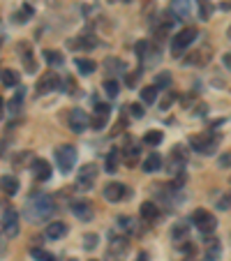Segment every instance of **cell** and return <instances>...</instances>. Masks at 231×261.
<instances>
[{"label": "cell", "instance_id": "cell-1", "mask_svg": "<svg viewBox=\"0 0 231 261\" xmlns=\"http://www.w3.org/2000/svg\"><path fill=\"white\" fill-rule=\"evenodd\" d=\"M23 213L31 222H44L55 213V206H53V201H51V196L42 194V192H35V194L28 196Z\"/></svg>", "mask_w": 231, "mask_h": 261}, {"label": "cell", "instance_id": "cell-2", "mask_svg": "<svg viewBox=\"0 0 231 261\" xmlns=\"http://www.w3.org/2000/svg\"><path fill=\"white\" fill-rule=\"evenodd\" d=\"M199 37V31H196L194 25H187V28H183V31L176 33V37H174V42H171V53L174 55H181L183 51L187 49V46L192 44V42Z\"/></svg>", "mask_w": 231, "mask_h": 261}, {"label": "cell", "instance_id": "cell-3", "mask_svg": "<svg viewBox=\"0 0 231 261\" xmlns=\"http://www.w3.org/2000/svg\"><path fill=\"white\" fill-rule=\"evenodd\" d=\"M190 146L194 148L196 153H201V155H211V153H215L217 146H220V136L194 134V136H190Z\"/></svg>", "mask_w": 231, "mask_h": 261}, {"label": "cell", "instance_id": "cell-4", "mask_svg": "<svg viewBox=\"0 0 231 261\" xmlns=\"http://www.w3.org/2000/svg\"><path fill=\"white\" fill-rule=\"evenodd\" d=\"M55 162H58V169L63 173H70L72 169L76 166V151L74 146H61L55 151Z\"/></svg>", "mask_w": 231, "mask_h": 261}, {"label": "cell", "instance_id": "cell-5", "mask_svg": "<svg viewBox=\"0 0 231 261\" xmlns=\"http://www.w3.org/2000/svg\"><path fill=\"white\" fill-rule=\"evenodd\" d=\"M97 173H100V169H97L95 164H83L79 171V176H76V187L83 192L93 190V187H95V181H97Z\"/></svg>", "mask_w": 231, "mask_h": 261}, {"label": "cell", "instance_id": "cell-6", "mask_svg": "<svg viewBox=\"0 0 231 261\" xmlns=\"http://www.w3.org/2000/svg\"><path fill=\"white\" fill-rule=\"evenodd\" d=\"M192 222H194V226L201 231V234H213L215 231V226H217V220L213 217V213H208V211H204V208H199V211H194L192 213Z\"/></svg>", "mask_w": 231, "mask_h": 261}, {"label": "cell", "instance_id": "cell-7", "mask_svg": "<svg viewBox=\"0 0 231 261\" xmlns=\"http://www.w3.org/2000/svg\"><path fill=\"white\" fill-rule=\"evenodd\" d=\"M67 125H70L72 132H76V134H81V132L85 130V127H91V118H88V113L81 109H72L70 113H67Z\"/></svg>", "mask_w": 231, "mask_h": 261}, {"label": "cell", "instance_id": "cell-8", "mask_svg": "<svg viewBox=\"0 0 231 261\" xmlns=\"http://www.w3.org/2000/svg\"><path fill=\"white\" fill-rule=\"evenodd\" d=\"M3 231H5V236H10V238L19 236V213H16L14 208H7V211L3 213Z\"/></svg>", "mask_w": 231, "mask_h": 261}, {"label": "cell", "instance_id": "cell-9", "mask_svg": "<svg viewBox=\"0 0 231 261\" xmlns=\"http://www.w3.org/2000/svg\"><path fill=\"white\" fill-rule=\"evenodd\" d=\"M31 173L33 178H35L37 183H44L51 178V164L46 160H42V157H33L31 162Z\"/></svg>", "mask_w": 231, "mask_h": 261}, {"label": "cell", "instance_id": "cell-10", "mask_svg": "<svg viewBox=\"0 0 231 261\" xmlns=\"http://www.w3.org/2000/svg\"><path fill=\"white\" fill-rule=\"evenodd\" d=\"M61 76L55 74V72H46L44 76H40V81H37V93L40 95H46V93L51 91H58L61 88Z\"/></svg>", "mask_w": 231, "mask_h": 261}, {"label": "cell", "instance_id": "cell-11", "mask_svg": "<svg viewBox=\"0 0 231 261\" xmlns=\"http://www.w3.org/2000/svg\"><path fill=\"white\" fill-rule=\"evenodd\" d=\"M109 113H111V106L106 104H102V102H97L95 104V113H93V118H91V127L93 130H102V127L109 123Z\"/></svg>", "mask_w": 231, "mask_h": 261}, {"label": "cell", "instance_id": "cell-12", "mask_svg": "<svg viewBox=\"0 0 231 261\" xmlns=\"http://www.w3.org/2000/svg\"><path fill=\"white\" fill-rule=\"evenodd\" d=\"M196 0H171V12L181 19H187V16L194 14Z\"/></svg>", "mask_w": 231, "mask_h": 261}, {"label": "cell", "instance_id": "cell-13", "mask_svg": "<svg viewBox=\"0 0 231 261\" xmlns=\"http://www.w3.org/2000/svg\"><path fill=\"white\" fill-rule=\"evenodd\" d=\"M127 194H130V190H127V185H123V183H109V185L104 187L106 201H123V199H127Z\"/></svg>", "mask_w": 231, "mask_h": 261}, {"label": "cell", "instance_id": "cell-14", "mask_svg": "<svg viewBox=\"0 0 231 261\" xmlns=\"http://www.w3.org/2000/svg\"><path fill=\"white\" fill-rule=\"evenodd\" d=\"M72 213H74L79 220L88 222V220H93V204L91 201H74V204H72Z\"/></svg>", "mask_w": 231, "mask_h": 261}, {"label": "cell", "instance_id": "cell-15", "mask_svg": "<svg viewBox=\"0 0 231 261\" xmlns=\"http://www.w3.org/2000/svg\"><path fill=\"white\" fill-rule=\"evenodd\" d=\"M130 250V243L127 238H111V250H109V259H121L125 256V252Z\"/></svg>", "mask_w": 231, "mask_h": 261}, {"label": "cell", "instance_id": "cell-16", "mask_svg": "<svg viewBox=\"0 0 231 261\" xmlns=\"http://www.w3.org/2000/svg\"><path fill=\"white\" fill-rule=\"evenodd\" d=\"M139 213H141V217H143L146 222H155L157 217H160V206L153 204V201H146V204H141Z\"/></svg>", "mask_w": 231, "mask_h": 261}, {"label": "cell", "instance_id": "cell-17", "mask_svg": "<svg viewBox=\"0 0 231 261\" xmlns=\"http://www.w3.org/2000/svg\"><path fill=\"white\" fill-rule=\"evenodd\" d=\"M183 166H185V153H183V148H174V153L169 155V171H183Z\"/></svg>", "mask_w": 231, "mask_h": 261}, {"label": "cell", "instance_id": "cell-18", "mask_svg": "<svg viewBox=\"0 0 231 261\" xmlns=\"http://www.w3.org/2000/svg\"><path fill=\"white\" fill-rule=\"evenodd\" d=\"M65 234H67L65 222H51V224H46V238H51V241H58V238H63Z\"/></svg>", "mask_w": 231, "mask_h": 261}, {"label": "cell", "instance_id": "cell-19", "mask_svg": "<svg viewBox=\"0 0 231 261\" xmlns=\"http://www.w3.org/2000/svg\"><path fill=\"white\" fill-rule=\"evenodd\" d=\"M0 192L14 196L16 192H19V181H16L14 176H0Z\"/></svg>", "mask_w": 231, "mask_h": 261}, {"label": "cell", "instance_id": "cell-20", "mask_svg": "<svg viewBox=\"0 0 231 261\" xmlns=\"http://www.w3.org/2000/svg\"><path fill=\"white\" fill-rule=\"evenodd\" d=\"M19 51H21V61H23V67L28 72H35L37 70V63L35 58H33V49L25 44H19Z\"/></svg>", "mask_w": 231, "mask_h": 261}, {"label": "cell", "instance_id": "cell-21", "mask_svg": "<svg viewBox=\"0 0 231 261\" xmlns=\"http://www.w3.org/2000/svg\"><path fill=\"white\" fill-rule=\"evenodd\" d=\"M141 169L146 171V173H155L157 169H162V157L157 155V153H151V155L143 160V166Z\"/></svg>", "mask_w": 231, "mask_h": 261}, {"label": "cell", "instance_id": "cell-22", "mask_svg": "<svg viewBox=\"0 0 231 261\" xmlns=\"http://www.w3.org/2000/svg\"><path fill=\"white\" fill-rule=\"evenodd\" d=\"M121 151H118V148H113V151L109 153V155H106V171H109V173H115V171H118V166H121Z\"/></svg>", "mask_w": 231, "mask_h": 261}, {"label": "cell", "instance_id": "cell-23", "mask_svg": "<svg viewBox=\"0 0 231 261\" xmlns=\"http://www.w3.org/2000/svg\"><path fill=\"white\" fill-rule=\"evenodd\" d=\"M44 61L49 63V65H53V67H61L63 63H65V58H63V53L61 51H55V49H44Z\"/></svg>", "mask_w": 231, "mask_h": 261}, {"label": "cell", "instance_id": "cell-24", "mask_svg": "<svg viewBox=\"0 0 231 261\" xmlns=\"http://www.w3.org/2000/svg\"><path fill=\"white\" fill-rule=\"evenodd\" d=\"M76 70H79L81 74H93V72L97 70V65L91 58H76Z\"/></svg>", "mask_w": 231, "mask_h": 261}, {"label": "cell", "instance_id": "cell-25", "mask_svg": "<svg viewBox=\"0 0 231 261\" xmlns=\"http://www.w3.org/2000/svg\"><path fill=\"white\" fill-rule=\"evenodd\" d=\"M220 256V241H206V261H213Z\"/></svg>", "mask_w": 231, "mask_h": 261}, {"label": "cell", "instance_id": "cell-26", "mask_svg": "<svg viewBox=\"0 0 231 261\" xmlns=\"http://www.w3.org/2000/svg\"><path fill=\"white\" fill-rule=\"evenodd\" d=\"M157 93H160L157 85H146V88L141 91V100L146 102V104H153V102L157 100Z\"/></svg>", "mask_w": 231, "mask_h": 261}, {"label": "cell", "instance_id": "cell-27", "mask_svg": "<svg viewBox=\"0 0 231 261\" xmlns=\"http://www.w3.org/2000/svg\"><path fill=\"white\" fill-rule=\"evenodd\" d=\"M0 81H3V83L5 85H16L19 83V74H16L14 70H0Z\"/></svg>", "mask_w": 231, "mask_h": 261}, {"label": "cell", "instance_id": "cell-28", "mask_svg": "<svg viewBox=\"0 0 231 261\" xmlns=\"http://www.w3.org/2000/svg\"><path fill=\"white\" fill-rule=\"evenodd\" d=\"M162 139H164V134H162L160 130H151V132H146V136H143V143H148V146H160Z\"/></svg>", "mask_w": 231, "mask_h": 261}, {"label": "cell", "instance_id": "cell-29", "mask_svg": "<svg viewBox=\"0 0 231 261\" xmlns=\"http://www.w3.org/2000/svg\"><path fill=\"white\" fill-rule=\"evenodd\" d=\"M31 256H33V259H37V261H55L53 254H51V252H46V250H42V247H33Z\"/></svg>", "mask_w": 231, "mask_h": 261}, {"label": "cell", "instance_id": "cell-30", "mask_svg": "<svg viewBox=\"0 0 231 261\" xmlns=\"http://www.w3.org/2000/svg\"><path fill=\"white\" fill-rule=\"evenodd\" d=\"M118 226H121L123 231H127V234H132V231H134V220H132V217H127V215H123V217H118Z\"/></svg>", "mask_w": 231, "mask_h": 261}, {"label": "cell", "instance_id": "cell-31", "mask_svg": "<svg viewBox=\"0 0 231 261\" xmlns=\"http://www.w3.org/2000/svg\"><path fill=\"white\" fill-rule=\"evenodd\" d=\"M31 16H33V7L31 5H23V10H21L19 14L14 16V21H16V23H25V21L31 19Z\"/></svg>", "mask_w": 231, "mask_h": 261}, {"label": "cell", "instance_id": "cell-32", "mask_svg": "<svg viewBox=\"0 0 231 261\" xmlns=\"http://www.w3.org/2000/svg\"><path fill=\"white\" fill-rule=\"evenodd\" d=\"M104 91L109 93V97H115L118 95V91H121V85H118V81L109 79V81H104Z\"/></svg>", "mask_w": 231, "mask_h": 261}, {"label": "cell", "instance_id": "cell-33", "mask_svg": "<svg viewBox=\"0 0 231 261\" xmlns=\"http://www.w3.org/2000/svg\"><path fill=\"white\" fill-rule=\"evenodd\" d=\"M83 247L85 250H95L97 247V234H85L83 236Z\"/></svg>", "mask_w": 231, "mask_h": 261}, {"label": "cell", "instance_id": "cell-34", "mask_svg": "<svg viewBox=\"0 0 231 261\" xmlns=\"http://www.w3.org/2000/svg\"><path fill=\"white\" fill-rule=\"evenodd\" d=\"M169 83H171V74H169V72H162V74H157V79H155L157 88H166Z\"/></svg>", "mask_w": 231, "mask_h": 261}, {"label": "cell", "instance_id": "cell-35", "mask_svg": "<svg viewBox=\"0 0 231 261\" xmlns=\"http://www.w3.org/2000/svg\"><path fill=\"white\" fill-rule=\"evenodd\" d=\"M176 97H178V95H176V93H169V95H166V97H164V100H162V102H160V109H164V111H166V109H169V106H171V104H174V102H176Z\"/></svg>", "mask_w": 231, "mask_h": 261}, {"label": "cell", "instance_id": "cell-36", "mask_svg": "<svg viewBox=\"0 0 231 261\" xmlns=\"http://www.w3.org/2000/svg\"><path fill=\"white\" fill-rule=\"evenodd\" d=\"M21 102H23V91H19V93H16V95H14V100L10 102V111H16V109H19V106H21Z\"/></svg>", "mask_w": 231, "mask_h": 261}, {"label": "cell", "instance_id": "cell-37", "mask_svg": "<svg viewBox=\"0 0 231 261\" xmlns=\"http://www.w3.org/2000/svg\"><path fill=\"white\" fill-rule=\"evenodd\" d=\"M136 79H141V70H134L132 74H127V81H125V83L130 85V88H134V85H136Z\"/></svg>", "mask_w": 231, "mask_h": 261}, {"label": "cell", "instance_id": "cell-38", "mask_svg": "<svg viewBox=\"0 0 231 261\" xmlns=\"http://www.w3.org/2000/svg\"><path fill=\"white\" fill-rule=\"evenodd\" d=\"M130 111H132V115H134V118H143V113H146L141 104H130Z\"/></svg>", "mask_w": 231, "mask_h": 261}, {"label": "cell", "instance_id": "cell-39", "mask_svg": "<svg viewBox=\"0 0 231 261\" xmlns=\"http://www.w3.org/2000/svg\"><path fill=\"white\" fill-rule=\"evenodd\" d=\"M185 234H187V226H185V224H181V226H176V229H174V234H171V236H174V238L178 241V238H183Z\"/></svg>", "mask_w": 231, "mask_h": 261}, {"label": "cell", "instance_id": "cell-40", "mask_svg": "<svg viewBox=\"0 0 231 261\" xmlns=\"http://www.w3.org/2000/svg\"><path fill=\"white\" fill-rule=\"evenodd\" d=\"M3 113H5V100L0 97V118H3Z\"/></svg>", "mask_w": 231, "mask_h": 261}, {"label": "cell", "instance_id": "cell-41", "mask_svg": "<svg viewBox=\"0 0 231 261\" xmlns=\"http://www.w3.org/2000/svg\"><path fill=\"white\" fill-rule=\"evenodd\" d=\"M224 65H226V67H231V53H226V55H224Z\"/></svg>", "mask_w": 231, "mask_h": 261}, {"label": "cell", "instance_id": "cell-42", "mask_svg": "<svg viewBox=\"0 0 231 261\" xmlns=\"http://www.w3.org/2000/svg\"><path fill=\"white\" fill-rule=\"evenodd\" d=\"M136 261H148V256L146 254H139V256H136Z\"/></svg>", "mask_w": 231, "mask_h": 261}, {"label": "cell", "instance_id": "cell-43", "mask_svg": "<svg viewBox=\"0 0 231 261\" xmlns=\"http://www.w3.org/2000/svg\"><path fill=\"white\" fill-rule=\"evenodd\" d=\"M109 3H121V0H109Z\"/></svg>", "mask_w": 231, "mask_h": 261}]
</instances>
